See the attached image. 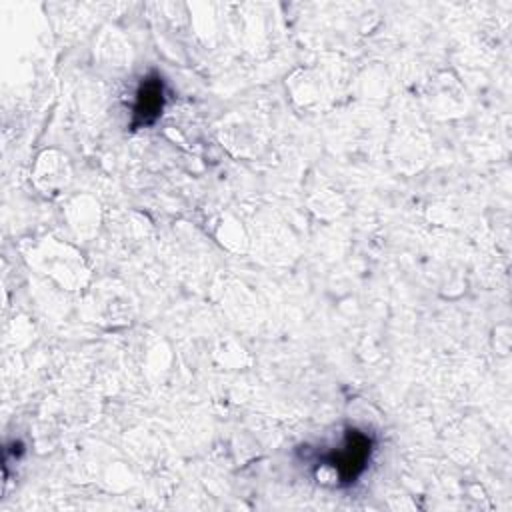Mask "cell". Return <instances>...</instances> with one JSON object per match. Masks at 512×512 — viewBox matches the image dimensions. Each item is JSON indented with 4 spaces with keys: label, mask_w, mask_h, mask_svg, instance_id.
<instances>
[{
    "label": "cell",
    "mask_w": 512,
    "mask_h": 512,
    "mask_svg": "<svg viewBox=\"0 0 512 512\" xmlns=\"http://www.w3.org/2000/svg\"><path fill=\"white\" fill-rule=\"evenodd\" d=\"M372 446L374 442L370 434L358 428H348L342 446L326 454L324 460L336 470L340 484L348 486V484H354L358 476L366 470L372 454Z\"/></svg>",
    "instance_id": "6da1fadb"
},
{
    "label": "cell",
    "mask_w": 512,
    "mask_h": 512,
    "mask_svg": "<svg viewBox=\"0 0 512 512\" xmlns=\"http://www.w3.org/2000/svg\"><path fill=\"white\" fill-rule=\"evenodd\" d=\"M164 80L160 74H148L142 78L138 92H136V102L132 108V128H142L150 126L158 120V116L164 110Z\"/></svg>",
    "instance_id": "7a4b0ae2"
}]
</instances>
